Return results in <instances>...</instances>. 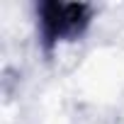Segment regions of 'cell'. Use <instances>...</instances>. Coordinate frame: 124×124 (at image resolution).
Instances as JSON below:
<instances>
[{
  "instance_id": "1",
  "label": "cell",
  "mask_w": 124,
  "mask_h": 124,
  "mask_svg": "<svg viewBox=\"0 0 124 124\" xmlns=\"http://www.w3.org/2000/svg\"><path fill=\"white\" fill-rule=\"evenodd\" d=\"M41 34L46 41H61L80 34L90 22V8L76 3H46L39 10Z\"/></svg>"
}]
</instances>
